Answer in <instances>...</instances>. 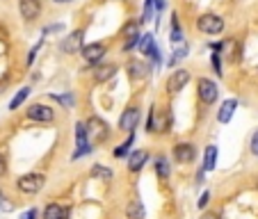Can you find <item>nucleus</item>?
<instances>
[{
	"label": "nucleus",
	"mask_w": 258,
	"mask_h": 219,
	"mask_svg": "<svg viewBox=\"0 0 258 219\" xmlns=\"http://www.w3.org/2000/svg\"><path fill=\"white\" fill-rule=\"evenodd\" d=\"M235 110H238V100H235V98H226L224 103L219 105V110H217V121H219V123H229V121L233 119Z\"/></svg>",
	"instance_id": "nucleus-19"
},
{
	"label": "nucleus",
	"mask_w": 258,
	"mask_h": 219,
	"mask_svg": "<svg viewBox=\"0 0 258 219\" xmlns=\"http://www.w3.org/2000/svg\"><path fill=\"white\" fill-rule=\"evenodd\" d=\"M153 12H155V0H146L144 2V9H142V23H149V21H155L153 19Z\"/></svg>",
	"instance_id": "nucleus-30"
},
{
	"label": "nucleus",
	"mask_w": 258,
	"mask_h": 219,
	"mask_svg": "<svg viewBox=\"0 0 258 219\" xmlns=\"http://www.w3.org/2000/svg\"><path fill=\"white\" fill-rule=\"evenodd\" d=\"M210 62H212V69H215V73H217V75H222V55H219L217 50H212Z\"/></svg>",
	"instance_id": "nucleus-33"
},
{
	"label": "nucleus",
	"mask_w": 258,
	"mask_h": 219,
	"mask_svg": "<svg viewBox=\"0 0 258 219\" xmlns=\"http://www.w3.org/2000/svg\"><path fill=\"white\" fill-rule=\"evenodd\" d=\"M37 217H39V210H37V208H30V210L23 213L19 219H37Z\"/></svg>",
	"instance_id": "nucleus-35"
},
{
	"label": "nucleus",
	"mask_w": 258,
	"mask_h": 219,
	"mask_svg": "<svg viewBox=\"0 0 258 219\" xmlns=\"http://www.w3.org/2000/svg\"><path fill=\"white\" fill-rule=\"evenodd\" d=\"M183 37H185V32H183V27H181V23H179V14L174 12L172 14V44H181L183 41Z\"/></svg>",
	"instance_id": "nucleus-26"
},
{
	"label": "nucleus",
	"mask_w": 258,
	"mask_h": 219,
	"mask_svg": "<svg viewBox=\"0 0 258 219\" xmlns=\"http://www.w3.org/2000/svg\"><path fill=\"white\" fill-rule=\"evenodd\" d=\"M126 73H128V78H130L132 82H139V80H146V78H149L151 67H149L144 60H128Z\"/></svg>",
	"instance_id": "nucleus-14"
},
{
	"label": "nucleus",
	"mask_w": 258,
	"mask_h": 219,
	"mask_svg": "<svg viewBox=\"0 0 258 219\" xmlns=\"http://www.w3.org/2000/svg\"><path fill=\"white\" fill-rule=\"evenodd\" d=\"M26 112H27V119L37 121V123H51L55 119V110L44 105V103H34V105L27 107Z\"/></svg>",
	"instance_id": "nucleus-10"
},
{
	"label": "nucleus",
	"mask_w": 258,
	"mask_h": 219,
	"mask_svg": "<svg viewBox=\"0 0 258 219\" xmlns=\"http://www.w3.org/2000/svg\"><path fill=\"white\" fill-rule=\"evenodd\" d=\"M215 165H217V146L210 144L206 146V153H204V171H212L215 169Z\"/></svg>",
	"instance_id": "nucleus-24"
},
{
	"label": "nucleus",
	"mask_w": 258,
	"mask_h": 219,
	"mask_svg": "<svg viewBox=\"0 0 258 219\" xmlns=\"http://www.w3.org/2000/svg\"><path fill=\"white\" fill-rule=\"evenodd\" d=\"M144 206H142V201L139 199H132L128 201V206H126V217L128 219H144Z\"/></svg>",
	"instance_id": "nucleus-25"
},
{
	"label": "nucleus",
	"mask_w": 258,
	"mask_h": 219,
	"mask_svg": "<svg viewBox=\"0 0 258 219\" xmlns=\"http://www.w3.org/2000/svg\"><path fill=\"white\" fill-rule=\"evenodd\" d=\"M82 60L87 62V64H92V67H99L101 62H103V57H105L107 48L105 44H101V41H94V44H89V46H85L82 50Z\"/></svg>",
	"instance_id": "nucleus-9"
},
{
	"label": "nucleus",
	"mask_w": 258,
	"mask_h": 219,
	"mask_svg": "<svg viewBox=\"0 0 258 219\" xmlns=\"http://www.w3.org/2000/svg\"><path fill=\"white\" fill-rule=\"evenodd\" d=\"M197 96H199V100H201L204 105H212V103L217 100V96H219V89H217V85H215V80L199 78V82H197Z\"/></svg>",
	"instance_id": "nucleus-6"
},
{
	"label": "nucleus",
	"mask_w": 258,
	"mask_h": 219,
	"mask_svg": "<svg viewBox=\"0 0 258 219\" xmlns=\"http://www.w3.org/2000/svg\"><path fill=\"white\" fill-rule=\"evenodd\" d=\"M146 162H149V151L135 148V151H130V155H128V171H132V173L142 171Z\"/></svg>",
	"instance_id": "nucleus-17"
},
{
	"label": "nucleus",
	"mask_w": 258,
	"mask_h": 219,
	"mask_svg": "<svg viewBox=\"0 0 258 219\" xmlns=\"http://www.w3.org/2000/svg\"><path fill=\"white\" fill-rule=\"evenodd\" d=\"M53 2H57V5H64V2H71V0H53Z\"/></svg>",
	"instance_id": "nucleus-40"
},
{
	"label": "nucleus",
	"mask_w": 258,
	"mask_h": 219,
	"mask_svg": "<svg viewBox=\"0 0 258 219\" xmlns=\"http://www.w3.org/2000/svg\"><path fill=\"white\" fill-rule=\"evenodd\" d=\"M194 158H197L194 144H190V142H179V144L174 146V160H176L179 165H190V162H194Z\"/></svg>",
	"instance_id": "nucleus-12"
},
{
	"label": "nucleus",
	"mask_w": 258,
	"mask_h": 219,
	"mask_svg": "<svg viewBox=\"0 0 258 219\" xmlns=\"http://www.w3.org/2000/svg\"><path fill=\"white\" fill-rule=\"evenodd\" d=\"M92 142H89V137H87V123L85 121H78L76 123V151H73L71 160H80L82 155H87V153H92Z\"/></svg>",
	"instance_id": "nucleus-5"
},
{
	"label": "nucleus",
	"mask_w": 258,
	"mask_h": 219,
	"mask_svg": "<svg viewBox=\"0 0 258 219\" xmlns=\"http://www.w3.org/2000/svg\"><path fill=\"white\" fill-rule=\"evenodd\" d=\"M238 53H240V46H238V41L235 39H224L222 41V48H219V55H222V57H226L229 62L235 64V62L240 60Z\"/></svg>",
	"instance_id": "nucleus-20"
},
{
	"label": "nucleus",
	"mask_w": 258,
	"mask_h": 219,
	"mask_svg": "<svg viewBox=\"0 0 258 219\" xmlns=\"http://www.w3.org/2000/svg\"><path fill=\"white\" fill-rule=\"evenodd\" d=\"M87 137H89V142L94 144H103V142L110 137V126H107L103 119H99V117H92V119H87Z\"/></svg>",
	"instance_id": "nucleus-4"
},
{
	"label": "nucleus",
	"mask_w": 258,
	"mask_h": 219,
	"mask_svg": "<svg viewBox=\"0 0 258 219\" xmlns=\"http://www.w3.org/2000/svg\"><path fill=\"white\" fill-rule=\"evenodd\" d=\"M139 37H142V32H139V23L137 21H128L126 27H124V53H130L132 48L137 46Z\"/></svg>",
	"instance_id": "nucleus-13"
},
{
	"label": "nucleus",
	"mask_w": 258,
	"mask_h": 219,
	"mask_svg": "<svg viewBox=\"0 0 258 219\" xmlns=\"http://www.w3.org/2000/svg\"><path fill=\"white\" fill-rule=\"evenodd\" d=\"M190 71L187 69H176V71L169 73V78H167V92L169 94H179L183 92L187 87V82H190Z\"/></svg>",
	"instance_id": "nucleus-8"
},
{
	"label": "nucleus",
	"mask_w": 258,
	"mask_h": 219,
	"mask_svg": "<svg viewBox=\"0 0 258 219\" xmlns=\"http://www.w3.org/2000/svg\"><path fill=\"white\" fill-rule=\"evenodd\" d=\"M252 153H254V155H258V130L254 133V137H252Z\"/></svg>",
	"instance_id": "nucleus-37"
},
{
	"label": "nucleus",
	"mask_w": 258,
	"mask_h": 219,
	"mask_svg": "<svg viewBox=\"0 0 258 219\" xmlns=\"http://www.w3.org/2000/svg\"><path fill=\"white\" fill-rule=\"evenodd\" d=\"M82 37H85V30H76V32H71L69 37H64V41H62V53L66 55H73L78 53V50H82Z\"/></svg>",
	"instance_id": "nucleus-15"
},
{
	"label": "nucleus",
	"mask_w": 258,
	"mask_h": 219,
	"mask_svg": "<svg viewBox=\"0 0 258 219\" xmlns=\"http://www.w3.org/2000/svg\"><path fill=\"white\" fill-rule=\"evenodd\" d=\"M53 98L57 100L62 107H66V110H71V107L76 105V96H73V92H69V94H55L53 92Z\"/></svg>",
	"instance_id": "nucleus-29"
},
{
	"label": "nucleus",
	"mask_w": 258,
	"mask_h": 219,
	"mask_svg": "<svg viewBox=\"0 0 258 219\" xmlns=\"http://www.w3.org/2000/svg\"><path fill=\"white\" fill-rule=\"evenodd\" d=\"M5 171H7V165H5V158L0 155V176H5Z\"/></svg>",
	"instance_id": "nucleus-39"
},
{
	"label": "nucleus",
	"mask_w": 258,
	"mask_h": 219,
	"mask_svg": "<svg viewBox=\"0 0 258 219\" xmlns=\"http://www.w3.org/2000/svg\"><path fill=\"white\" fill-rule=\"evenodd\" d=\"M41 217H44V219H69V208H66L64 203L53 201V203H48V206L44 208Z\"/></svg>",
	"instance_id": "nucleus-18"
},
{
	"label": "nucleus",
	"mask_w": 258,
	"mask_h": 219,
	"mask_svg": "<svg viewBox=\"0 0 258 219\" xmlns=\"http://www.w3.org/2000/svg\"><path fill=\"white\" fill-rule=\"evenodd\" d=\"M226 27V21L219 16V14H201L197 19V30L204 34H210V37H215V34H222Z\"/></svg>",
	"instance_id": "nucleus-3"
},
{
	"label": "nucleus",
	"mask_w": 258,
	"mask_h": 219,
	"mask_svg": "<svg viewBox=\"0 0 258 219\" xmlns=\"http://www.w3.org/2000/svg\"><path fill=\"white\" fill-rule=\"evenodd\" d=\"M117 71H119L117 64H99L96 71H94V80H96V82H107L110 78H114Z\"/></svg>",
	"instance_id": "nucleus-21"
},
{
	"label": "nucleus",
	"mask_w": 258,
	"mask_h": 219,
	"mask_svg": "<svg viewBox=\"0 0 258 219\" xmlns=\"http://www.w3.org/2000/svg\"><path fill=\"white\" fill-rule=\"evenodd\" d=\"M208 203H210V192H208V190H206V192L201 194V196H199V201H197L199 210H201V208H206V206H208Z\"/></svg>",
	"instance_id": "nucleus-34"
},
{
	"label": "nucleus",
	"mask_w": 258,
	"mask_h": 219,
	"mask_svg": "<svg viewBox=\"0 0 258 219\" xmlns=\"http://www.w3.org/2000/svg\"><path fill=\"white\" fill-rule=\"evenodd\" d=\"M19 12L26 21H34L41 16V0H21Z\"/></svg>",
	"instance_id": "nucleus-16"
},
{
	"label": "nucleus",
	"mask_w": 258,
	"mask_h": 219,
	"mask_svg": "<svg viewBox=\"0 0 258 219\" xmlns=\"http://www.w3.org/2000/svg\"><path fill=\"white\" fill-rule=\"evenodd\" d=\"M201 219H219V213H212V210H208V213L201 215Z\"/></svg>",
	"instance_id": "nucleus-38"
},
{
	"label": "nucleus",
	"mask_w": 258,
	"mask_h": 219,
	"mask_svg": "<svg viewBox=\"0 0 258 219\" xmlns=\"http://www.w3.org/2000/svg\"><path fill=\"white\" fill-rule=\"evenodd\" d=\"M89 176L96 180H103V183H110V180L114 178V171L105 165H94L92 169H89Z\"/></svg>",
	"instance_id": "nucleus-23"
},
{
	"label": "nucleus",
	"mask_w": 258,
	"mask_h": 219,
	"mask_svg": "<svg viewBox=\"0 0 258 219\" xmlns=\"http://www.w3.org/2000/svg\"><path fill=\"white\" fill-rule=\"evenodd\" d=\"M41 46H44V39H39L32 48H30V53H27V62H26L27 67H32V62H34V57H37V53L41 50Z\"/></svg>",
	"instance_id": "nucleus-32"
},
{
	"label": "nucleus",
	"mask_w": 258,
	"mask_h": 219,
	"mask_svg": "<svg viewBox=\"0 0 258 219\" xmlns=\"http://www.w3.org/2000/svg\"><path fill=\"white\" fill-rule=\"evenodd\" d=\"M44 185H46V176L44 173H23V176H19L16 178V190L23 194H37L44 190Z\"/></svg>",
	"instance_id": "nucleus-2"
},
{
	"label": "nucleus",
	"mask_w": 258,
	"mask_h": 219,
	"mask_svg": "<svg viewBox=\"0 0 258 219\" xmlns=\"http://www.w3.org/2000/svg\"><path fill=\"white\" fill-rule=\"evenodd\" d=\"M169 123H172L169 112L158 110V105H151V110H149V121H146V130L153 135L167 133V130H169Z\"/></svg>",
	"instance_id": "nucleus-1"
},
{
	"label": "nucleus",
	"mask_w": 258,
	"mask_h": 219,
	"mask_svg": "<svg viewBox=\"0 0 258 219\" xmlns=\"http://www.w3.org/2000/svg\"><path fill=\"white\" fill-rule=\"evenodd\" d=\"M132 142H135V133H128V140L121 142V144L114 148V158H128V155H130Z\"/></svg>",
	"instance_id": "nucleus-28"
},
{
	"label": "nucleus",
	"mask_w": 258,
	"mask_h": 219,
	"mask_svg": "<svg viewBox=\"0 0 258 219\" xmlns=\"http://www.w3.org/2000/svg\"><path fill=\"white\" fill-rule=\"evenodd\" d=\"M187 53H190V48H187V44H183L181 48H176V53H174V57L169 62H167V67H174L179 60H185L187 57Z\"/></svg>",
	"instance_id": "nucleus-31"
},
{
	"label": "nucleus",
	"mask_w": 258,
	"mask_h": 219,
	"mask_svg": "<svg viewBox=\"0 0 258 219\" xmlns=\"http://www.w3.org/2000/svg\"><path fill=\"white\" fill-rule=\"evenodd\" d=\"M139 117H142L139 107H135V105L126 107L119 117V130H124V133H135V128H137V123H139Z\"/></svg>",
	"instance_id": "nucleus-11"
},
{
	"label": "nucleus",
	"mask_w": 258,
	"mask_h": 219,
	"mask_svg": "<svg viewBox=\"0 0 258 219\" xmlns=\"http://www.w3.org/2000/svg\"><path fill=\"white\" fill-rule=\"evenodd\" d=\"M153 169L158 173V178H162V180H167L172 176V165H169V160L165 155H158V158L153 160Z\"/></svg>",
	"instance_id": "nucleus-22"
},
{
	"label": "nucleus",
	"mask_w": 258,
	"mask_h": 219,
	"mask_svg": "<svg viewBox=\"0 0 258 219\" xmlns=\"http://www.w3.org/2000/svg\"><path fill=\"white\" fill-rule=\"evenodd\" d=\"M30 92H32V89H30V87H23V89H19V92H16V96H14L12 100H9V110H19L21 105H23V103H26L27 100V96H30Z\"/></svg>",
	"instance_id": "nucleus-27"
},
{
	"label": "nucleus",
	"mask_w": 258,
	"mask_h": 219,
	"mask_svg": "<svg viewBox=\"0 0 258 219\" xmlns=\"http://www.w3.org/2000/svg\"><path fill=\"white\" fill-rule=\"evenodd\" d=\"M137 48H139V53L142 55H146V60L155 62V64H162V57H160V50H158V46H155V37H153V32L142 34Z\"/></svg>",
	"instance_id": "nucleus-7"
},
{
	"label": "nucleus",
	"mask_w": 258,
	"mask_h": 219,
	"mask_svg": "<svg viewBox=\"0 0 258 219\" xmlns=\"http://www.w3.org/2000/svg\"><path fill=\"white\" fill-rule=\"evenodd\" d=\"M64 30V25L62 23H55V25H48L46 30H44V34H48V32H62Z\"/></svg>",
	"instance_id": "nucleus-36"
}]
</instances>
